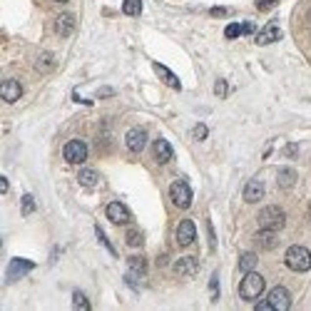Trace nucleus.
Wrapping results in <instances>:
<instances>
[{
    "label": "nucleus",
    "instance_id": "obj_23",
    "mask_svg": "<svg viewBox=\"0 0 311 311\" xmlns=\"http://www.w3.org/2000/svg\"><path fill=\"white\" fill-rule=\"evenodd\" d=\"M127 264H130V271H132V274H137V276H145L147 264H145V259H142V257H130V259H127Z\"/></svg>",
    "mask_w": 311,
    "mask_h": 311
},
{
    "label": "nucleus",
    "instance_id": "obj_3",
    "mask_svg": "<svg viewBox=\"0 0 311 311\" xmlns=\"http://www.w3.org/2000/svg\"><path fill=\"white\" fill-rule=\"evenodd\" d=\"M284 224H287V214L281 212L279 207H264V209L259 212V227H262V229H274V232H279Z\"/></svg>",
    "mask_w": 311,
    "mask_h": 311
},
{
    "label": "nucleus",
    "instance_id": "obj_1",
    "mask_svg": "<svg viewBox=\"0 0 311 311\" xmlns=\"http://www.w3.org/2000/svg\"><path fill=\"white\" fill-rule=\"evenodd\" d=\"M264 287H267L264 276L251 269V271L244 274L242 284H239V296H242L244 301H254V299H259V296L264 294Z\"/></svg>",
    "mask_w": 311,
    "mask_h": 311
},
{
    "label": "nucleus",
    "instance_id": "obj_35",
    "mask_svg": "<svg viewBox=\"0 0 311 311\" xmlns=\"http://www.w3.org/2000/svg\"><path fill=\"white\" fill-rule=\"evenodd\" d=\"M242 25H244V35L254 33V25H251V22H242Z\"/></svg>",
    "mask_w": 311,
    "mask_h": 311
},
{
    "label": "nucleus",
    "instance_id": "obj_14",
    "mask_svg": "<svg viewBox=\"0 0 311 311\" xmlns=\"http://www.w3.org/2000/svg\"><path fill=\"white\" fill-rule=\"evenodd\" d=\"M152 67H155L157 77H159L164 85H169V88H172V90H182V82H179V77H177L172 70H169V67H164L162 63H155Z\"/></svg>",
    "mask_w": 311,
    "mask_h": 311
},
{
    "label": "nucleus",
    "instance_id": "obj_21",
    "mask_svg": "<svg viewBox=\"0 0 311 311\" xmlns=\"http://www.w3.org/2000/svg\"><path fill=\"white\" fill-rule=\"evenodd\" d=\"M55 67V58L50 52H40V58L35 60V70H40V72H50Z\"/></svg>",
    "mask_w": 311,
    "mask_h": 311
},
{
    "label": "nucleus",
    "instance_id": "obj_20",
    "mask_svg": "<svg viewBox=\"0 0 311 311\" xmlns=\"http://www.w3.org/2000/svg\"><path fill=\"white\" fill-rule=\"evenodd\" d=\"M254 242L259 246H264V249H274L276 246V232L274 229H262L257 237H254Z\"/></svg>",
    "mask_w": 311,
    "mask_h": 311
},
{
    "label": "nucleus",
    "instance_id": "obj_17",
    "mask_svg": "<svg viewBox=\"0 0 311 311\" xmlns=\"http://www.w3.org/2000/svg\"><path fill=\"white\" fill-rule=\"evenodd\" d=\"M197 269H200V264H197L194 257H182V259L175 262V271H177L179 276H194Z\"/></svg>",
    "mask_w": 311,
    "mask_h": 311
},
{
    "label": "nucleus",
    "instance_id": "obj_10",
    "mask_svg": "<svg viewBox=\"0 0 311 311\" xmlns=\"http://www.w3.org/2000/svg\"><path fill=\"white\" fill-rule=\"evenodd\" d=\"M105 214H107V219L112 224H127L130 222V212H127V207L122 202H110L107 209H105Z\"/></svg>",
    "mask_w": 311,
    "mask_h": 311
},
{
    "label": "nucleus",
    "instance_id": "obj_6",
    "mask_svg": "<svg viewBox=\"0 0 311 311\" xmlns=\"http://www.w3.org/2000/svg\"><path fill=\"white\" fill-rule=\"evenodd\" d=\"M267 304H269V309H274V311H289V306H291V296H289L287 287H274V289L269 291Z\"/></svg>",
    "mask_w": 311,
    "mask_h": 311
},
{
    "label": "nucleus",
    "instance_id": "obj_9",
    "mask_svg": "<svg viewBox=\"0 0 311 311\" xmlns=\"http://www.w3.org/2000/svg\"><path fill=\"white\" fill-rule=\"evenodd\" d=\"M127 150L130 152H142L145 150V145H147V130H142V127H132L130 132H127Z\"/></svg>",
    "mask_w": 311,
    "mask_h": 311
},
{
    "label": "nucleus",
    "instance_id": "obj_11",
    "mask_svg": "<svg viewBox=\"0 0 311 311\" xmlns=\"http://www.w3.org/2000/svg\"><path fill=\"white\" fill-rule=\"evenodd\" d=\"M262 197H264V182H262V179H249V182L244 184V202L257 204Z\"/></svg>",
    "mask_w": 311,
    "mask_h": 311
},
{
    "label": "nucleus",
    "instance_id": "obj_7",
    "mask_svg": "<svg viewBox=\"0 0 311 311\" xmlns=\"http://www.w3.org/2000/svg\"><path fill=\"white\" fill-rule=\"evenodd\" d=\"M175 239H177L179 246H189V244H194V239H197V227H194V222H192V219H184V222L177 224Z\"/></svg>",
    "mask_w": 311,
    "mask_h": 311
},
{
    "label": "nucleus",
    "instance_id": "obj_16",
    "mask_svg": "<svg viewBox=\"0 0 311 311\" xmlns=\"http://www.w3.org/2000/svg\"><path fill=\"white\" fill-rule=\"evenodd\" d=\"M276 40H281V27L276 22H269L257 35V45H269V43H276Z\"/></svg>",
    "mask_w": 311,
    "mask_h": 311
},
{
    "label": "nucleus",
    "instance_id": "obj_24",
    "mask_svg": "<svg viewBox=\"0 0 311 311\" xmlns=\"http://www.w3.org/2000/svg\"><path fill=\"white\" fill-rule=\"evenodd\" d=\"M122 13L130 15V18L139 15V13H142V0H125V3H122Z\"/></svg>",
    "mask_w": 311,
    "mask_h": 311
},
{
    "label": "nucleus",
    "instance_id": "obj_37",
    "mask_svg": "<svg viewBox=\"0 0 311 311\" xmlns=\"http://www.w3.org/2000/svg\"><path fill=\"white\" fill-rule=\"evenodd\" d=\"M0 189H3V192H8V177H3V179H0Z\"/></svg>",
    "mask_w": 311,
    "mask_h": 311
},
{
    "label": "nucleus",
    "instance_id": "obj_26",
    "mask_svg": "<svg viewBox=\"0 0 311 311\" xmlns=\"http://www.w3.org/2000/svg\"><path fill=\"white\" fill-rule=\"evenodd\" d=\"M224 35H227L229 40H234V38L244 35V25H239V22H232V25H227V30H224Z\"/></svg>",
    "mask_w": 311,
    "mask_h": 311
},
{
    "label": "nucleus",
    "instance_id": "obj_12",
    "mask_svg": "<svg viewBox=\"0 0 311 311\" xmlns=\"http://www.w3.org/2000/svg\"><path fill=\"white\" fill-rule=\"evenodd\" d=\"M55 33L67 38L75 33V15L72 13H60L58 18H55Z\"/></svg>",
    "mask_w": 311,
    "mask_h": 311
},
{
    "label": "nucleus",
    "instance_id": "obj_18",
    "mask_svg": "<svg viewBox=\"0 0 311 311\" xmlns=\"http://www.w3.org/2000/svg\"><path fill=\"white\" fill-rule=\"evenodd\" d=\"M77 182L82 184V187H88V189H92L97 182H100V175L95 172V169H90V167H85V169H80L77 172Z\"/></svg>",
    "mask_w": 311,
    "mask_h": 311
},
{
    "label": "nucleus",
    "instance_id": "obj_25",
    "mask_svg": "<svg viewBox=\"0 0 311 311\" xmlns=\"http://www.w3.org/2000/svg\"><path fill=\"white\" fill-rule=\"evenodd\" d=\"M72 306H75V311H90V301H88V296H85L82 291L72 294Z\"/></svg>",
    "mask_w": 311,
    "mask_h": 311
},
{
    "label": "nucleus",
    "instance_id": "obj_31",
    "mask_svg": "<svg viewBox=\"0 0 311 311\" xmlns=\"http://www.w3.org/2000/svg\"><path fill=\"white\" fill-rule=\"evenodd\" d=\"M207 134H209V130L204 125H197L194 127V139H207Z\"/></svg>",
    "mask_w": 311,
    "mask_h": 311
},
{
    "label": "nucleus",
    "instance_id": "obj_36",
    "mask_svg": "<svg viewBox=\"0 0 311 311\" xmlns=\"http://www.w3.org/2000/svg\"><path fill=\"white\" fill-rule=\"evenodd\" d=\"M212 296H214V299H217V274H214V276H212Z\"/></svg>",
    "mask_w": 311,
    "mask_h": 311
},
{
    "label": "nucleus",
    "instance_id": "obj_29",
    "mask_svg": "<svg viewBox=\"0 0 311 311\" xmlns=\"http://www.w3.org/2000/svg\"><path fill=\"white\" fill-rule=\"evenodd\" d=\"M95 234H97V239H100V242H102V244L107 246V251H110V254H117V251H115V246H112V244H110V239L105 237V232H102L100 227H95Z\"/></svg>",
    "mask_w": 311,
    "mask_h": 311
},
{
    "label": "nucleus",
    "instance_id": "obj_4",
    "mask_svg": "<svg viewBox=\"0 0 311 311\" xmlns=\"http://www.w3.org/2000/svg\"><path fill=\"white\" fill-rule=\"evenodd\" d=\"M169 200H172V204H175V207L187 209V207L192 204V187H189L184 179L172 182V187H169Z\"/></svg>",
    "mask_w": 311,
    "mask_h": 311
},
{
    "label": "nucleus",
    "instance_id": "obj_15",
    "mask_svg": "<svg viewBox=\"0 0 311 311\" xmlns=\"http://www.w3.org/2000/svg\"><path fill=\"white\" fill-rule=\"evenodd\" d=\"M152 152H155V159L159 164L172 162V157H175V150H172V145H169L167 139H157V142L152 145Z\"/></svg>",
    "mask_w": 311,
    "mask_h": 311
},
{
    "label": "nucleus",
    "instance_id": "obj_33",
    "mask_svg": "<svg viewBox=\"0 0 311 311\" xmlns=\"http://www.w3.org/2000/svg\"><path fill=\"white\" fill-rule=\"evenodd\" d=\"M229 10L227 8H212V15H227Z\"/></svg>",
    "mask_w": 311,
    "mask_h": 311
},
{
    "label": "nucleus",
    "instance_id": "obj_28",
    "mask_svg": "<svg viewBox=\"0 0 311 311\" xmlns=\"http://www.w3.org/2000/svg\"><path fill=\"white\" fill-rule=\"evenodd\" d=\"M33 212H35V200L30 194H25L22 197V214H33Z\"/></svg>",
    "mask_w": 311,
    "mask_h": 311
},
{
    "label": "nucleus",
    "instance_id": "obj_5",
    "mask_svg": "<svg viewBox=\"0 0 311 311\" xmlns=\"http://www.w3.org/2000/svg\"><path fill=\"white\" fill-rule=\"evenodd\" d=\"M88 145L82 142V139H70V142L63 147V157H65V162H70V164H82L85 159H88Z\"/></svg>",
    "mask_w": 311,
    "mask_h": 311
},
{
    "label": "nucleus",
    "instance_id": "obj_32",
    "mask_svg": "<svg viewBox=\"0 0 311 311\" xmlns=\"http://www.w3.org/2000/svg\"><path fill=\"white\" fill-rule=\"evenodd\" d=\"M274 3H279V0H257V8H259V10H267V8H271Z\"/></svg>",
    "mask_w": 311,
    "mask_h": 311
},
{
    "label": "nucleus",
    "instance_id": "obj_34",
    "mask_svg": "<svg viewBox=\"0 0 311 311\" xmlns=\"http://www.w3.org/2000/svg\"><path fill=\"white\" fill-rule=\"evenodd\" d=\"M287 157H296V145H289L287 147Z\"/></svg>",
    "mask_w": 311,
    "mask_h": 311
},
{
    "label": "nucleus",
    "instance_id": "obj_19",
    "mask_svg": "<svg viewBox=\"0 0 311 311\" xmlns=\"http://www.w3.org/2000/svg\"><path fill=\"white\" fill-rule=\"evenodd\" d=\"M276 184H279L281 189H289V187H294V184H296V172H294L291 167L279 169V175H276Z\"/></svg>",
    "mask_w": 311,
    "mask_h": 311
},
{
    "label": "nucleus",
    "instance_id": "obj_2",
    "mask_svg": "<svg viewBox=\"0 0 311 311\" xmlns=\"http://www.w3.org/2000/svg\"><path fill=\"white\" fill-rule=\"evenodd\" d=\"M284 262H287V267H289L291 271L304 274V271H309V269H311V251H309L306 246L294 244V246H289V249H287Z\"/></svg>",
    "mask_w": 311,
    "mask_h": 311
},
{
    "label": "nucleus",
    "instance_id": "obj_8",
    "mask_svg": "<svg viewBox=\"0 0 311 311\" xmlns=\"http://www.w3.org/2000/svg\"><path fill=\"white\" fill-rule=\"evenodd\" d=\"M35 269V264L30 262V259H10V264H8V281H18V279H22L27 271H33Z\"/></svg>",
    "mask_w": 311,
    "mask_h": 311
},
{
    "label": "nucleus",
    "instance_id": "obj_22",
    "mask_svg": "<svg viewBox=\"0 0 311 311\" xmlns=\"http://www.w3.org/2000/svg\"><path fill=\"white\" fill-rule=\"evenodd\" d=\"M254 267H257V254L254 251H246V254H242V259H239V271H251Z\"/></svg>",
    "mask_w": 311,
    "mask_h": 311
},
{
    "label": "nucleus",
    "instance_id": "obj_38",
    "mask_svg": "<svg viewBox=\"0 0 311 311\" xmlns=\"http://www.w3.org/2000/svg\"><path fill=\"white\" fill-rule=\"evenodd\" d=\"M55 3H67V0H55Z\"/></svg>",
    "mask_w": 311,
    "mask_h": 311
},
{
    "label": "nucleus",
    "instance_id": "obj_13",
    "mask_svg": "<svg viewBox=\"0 0 311 311\" xmlns=\"http://www.w3.org/2000/svg\"><path fill=\"white\" fill-rule=\"evenodd\" d=\"M0 95H3L5 102H18L20 95H22V85L18 80H5L3 85H0Z\"/></svg>",
    "mask_w": 311,
    "mask_h": 311
},
{
    "label": "nucleus",
    "instance_id": "obj_27",
    "mask_svg": "<svg viewBox=\"0 0 311 311\" xmlns=\"http://www.w3.org/2000/svg\"><path fill=\"white\" fill-rule=\"evenodd\" d=\"M142 239L145 237H142V232H139V229H130L127 232V244L130 246H139V244H142Z\"/></svg>",
    "mask_w": 311,
    "mask_h": 311
},
{
    "label": "nucleus",
    "instance_id": "obj_30",
    "mask_svg": "<svg viewBox=\"0 0 311 311\" xmlns=\"http://www.w3.org/2000/svg\"><path fill=\"white\" fill-rule=\"evenodd\" d=\"M214 95H219V97L227 95V82H224V80H217L214 82Z\"/></svg>",
    "mask_w": 311,
    "mask_h": 311
}]
</instances>
